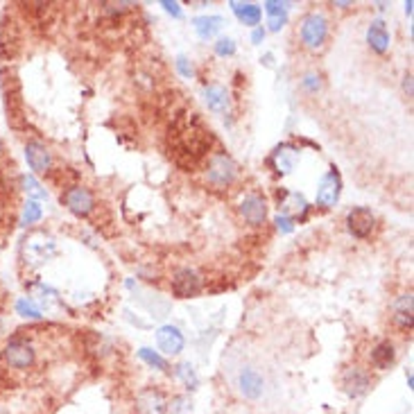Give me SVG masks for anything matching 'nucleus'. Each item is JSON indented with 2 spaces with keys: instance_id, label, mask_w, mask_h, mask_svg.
<instances>
[{
  "instance_id": "f257e3e1",
  "label": "nucleus",
  "mask_w": 414,
  "mask_h": 414,
  "mask_svg": "<svg viewBox=\"0 0 414 414\" xmlns=\"http://www.w3.org/2000/svg\"><path fill=\"white\" fill-rule=\"evenodd\" d=\"M225 373L240 396L251 403L265 401L276 389L272 369H267L258 358L249 356L245 351L229 353V358H225Z\"/></svg>"
},
{
  "instance_id": "f03ea898",
  "label": "nucleus",
  "mask_w": 414,
  "mask_h": 414,
  "mask_svg": "<svg viewBox=\"0 0 414 414\" xmlns=\"http://www.w3.org/2000/svg\"><path fill=\"white\" fill-rule=\"evenodd\" d=\"M299 36H301V44H304L308 50H319L321 46L326 44V39H328V21H326V16L319 14V12L308 14L304 21H301Z\"/></svg>"
},
{
  "instance_id": "7ed1b4c3",
  "label": "nucleus",
  "mask_w": 414,
  "mask_h": 414,
  "mask_svg": "<svg viewBox=\"0 0 414 414\" xmlns=\"http://www.w3.org/2000/svg\"><path fill=\"white\" fill-rule=\"evenodd\" d=\"M206 177H208V184L215 186V188H227V186H231L236 181V177H238L236 161L231 159L229 154H215V156H211L208 168H206Z\"/></svg>"
},
{
  "instance_id": "20e7f679",
  "label": "nucleus",
  "mask_w": 414,
  "mask_h": 414,
  "mask_svg": "<svg viewBox=\"0 0 414 414\" xmlns=\"http://www.w3.org/2000/svg\"><path fill=\"white\" fill-rule=\"evenodd\" d=\"M3 358H5V362L12 369L23 371V369H29L34 365L36 351H34L32 345H29V342H25L21 338H14V340L7 342V347L3 351Z\"/></svg>"
},
{
  "instance_id": "39448f33",
  "label": "nucleus",
  "mask_w": 414,
  "mask_h": 414,
  "mask_svg": "<svg viewBox=\"0 0 414 414\" xmlns=\"http://www.w3.org/2000/svg\"><path fill=\"white\" fill-rule=\"evenodd\" d=\"M62 201L66 204V208L70 211V213H75L79 218H86L91 211L95 208V197L84 186H70L62 195Z\"/></svg>"
},
{
  "instance_id": "423d86ee",
  "label": "nucleus",
  "mask_w": 414,
  "mask_h": 414,
  "mask_svg": "<svg viewBox=\"0 0 414 414\" xmlns=\"http://www.w3.org/2000/svg\"><path fill=\"white\" fill-rule=\"evenodd\" d=\"M340 193H342V177L335 168H330L328 173L321 177L319 186H317V204L321 208H333L338 204L340 199Z\"/></svg>"
},
{
  "instance_id": "0eeeda50",
  "label": "nucleus",
  "mask_w": 414,
  "mask_h": 414,
  "mask_svg": "<svg viewBox=\"0 0 414 414\" xmlns=\"http://www.w3.org/2000/svg\"><path fill=\"white\" fill-rule=\"evenodd\" d=\"M371 387V378L367 369L362 367H349L342 373V389H345L347 396L351 399H360L362 394H367V389Z\"/></svg>"
},
{
  "instance_id": "6e6552de",
  "label": "nucleus",
  "mask_w": 414,
  "mask_h": 414,
  "mask_svg": "<svg viewBox=\"0 0 414 414\" xmlns=\"http://www.w3.org/2000/svg\"><path fill=\"white\" fill-rule=\"evenodd\" d=\"M373 225H376V218L365 206H358L347 213V229L353 238H367L373 231Z\"/></svg>"
},
{
  "instance_id": "1a4fd4ad",
  "label": "nucleus",
  "mask_w": 414,
  "mask_h": 414,
  "mask_svg": "<svg viewBox=\"0 0 414 414\" xmlns=\"http://www.w3.org/2000/svg\"><path fill=\"white\" fill-rule=\"evenodd\" d=\"M201 290V279L195 269H179L173 276V292L177 299H190Z\"/></svg>"
},
{
  "instance_id": "9d476101",
  "label": "nucleus",
  "mask_w": 414,
  "mask_h": 414,
  "mask_svg": "<svg viewBox=\"0 0 414 414\" xmlns=\"http://www.w3.org/2000/svg\"><path fill=\"white\" fill-rule=\"evenodd\" d=\"M156 345H159L161 351L168 353V356H179L186 347V338L177 326L166 324V326H161L156 330Z\"/></svg>"
},
{
  "instance_id": "9b49d317",
  "label": "nucleus",
  "mask_w": 414,
  "mask_h": 414,
  "mask_svg": "<svg viewBox=\"0 0 414 414\" xmlns=\"http://www.w3.org/2000/svg\"><path fill=\"white\" fill-rule=\"evenodd\" d=\"M25 161L36 175H46L50 166H53V154H50V149L44 143L29 140V143L25 145Z\"/></svg>"
},
{
  "instance_id": "f8f14e48",
  "label": "nucleus",
  "mask_w": 414,
  "mask_h": 414,
  "mask_svg": "<svg viewBox=\"0 0 414 414\" xmlns=\"http://www.w3.org/2000/svg\"><path fill=\"white\" fill-rule=\"evenodd\" d=\"M240 215L245 218L251 227L262 225L267 218V201L256 193L245 195V199L240 201Z\"/></svg>"
},
{
  "instance_id": "ddd939ff",
  "label": "nucleus",
  "mask_w": 414,
  "mask_h": 414,
  "mask_svg": "<svg viewBox=\"0 0 414 414\" xmlns=\"http://www.w3.org/2000/svg\"><path fill=\"white\" fill-rule=\"evenodd\" d=\"M367 44L378 55H385L389 50V29L380 18L378 21H371V25L367 27Z\"/></svg>"
},
{
  "instance_id": "4468645a",
  "label": "nucleus",
  "mask_w": 414,
  "mask_h": 414,
  "mask_svg": "<svg viewBox=\"0 0 414 414\" xmlns=\"http://www.w3.org/2000/svg\"><path fill=\"white\" fill-rule=\"evenodd\" d=\"M269 161L276 166V173L279 175H288V173H292V170H295L297 161H299V152L292 145H281V147H276V152L272 154Z\"/></svg>"
},
{
  "instance_id": "2eb2a0df",
  "label": "nucleus",
  "mask_w": 414,
  "mask_h": 414,
  "mask_svg": "<svg viewBox=\"0 0 414 414\" xmlns=\"http://www.w3.org/2000/svg\"><path fill=\"white\" fill-rule=\"evenodd\" d=\"M394 362H396V349H394L392 342H378L376 347L371 349V365L380 369V371H385L389 369Z\"/></svg>"
},
{
  "instance_id": "dca6fc26",
  "label": "nucleus",
  "mask_w": 414,
  "mask_h": 414,
  "mask_svg": "<svg viewBox=\"0 0 414 414\" xmlns=\"http://www.w3.org/2000/svg\"><path fill=\"white\" fill-rule=\"evenodd\" d=\"M204 100L208 109L213 111V114H225V111L229 109V93L225 86L220 84H211L204 88Z\"/></svg>"
},
{
  "instance_id": "f3484780",
  "label": "nucleus",
  "mask_w": 414,
  "mask_h": 414,
  "mask_svg": "<svg viewBox=\"0 0 414 414\" xmlns=\"http://www.w3.org/2000/svg\"><path fill=\"white\" fill-rule=\"evenodd\" d=\"M231 9H234V14L238 16V21L242 25H249V27H256L262 18V9L256 3H231Z\"/></svg>"
},
{
  "instance_id": "a211bd4d",
  "label": "nucleus",
  "mask_w": 414,
  "mask_h": 414,
  "mask_svg": "<svg viewBox=\"0 0 414 414\" xmlns=\"http://www.w3.org/2000/svg\"><path fill=\"white\" fill-rule=\"evenodd\" d=\"M412 295H401L396 299V304H394V321H396V326H401L403 330H410L412 328Z\"/></svg>"
},
{
  "instance_id": "6ab92c4d",
  "label": "nucleus",
  "mask_w": 414,
  "mask_h": 414,
  "mask_svg": "<svg viewBox=\"0 0 414 414\" xmlns=\"http://www.w3.org/2000/svg\"><path fill=\"white\" fill-rule=\"evenodd\" d=\"M166 399L161 392L154 389H147L138 396V410L143 414H163L166 412Z\"/></svg>"
},
{
  "instance_id": "aec40b11",
  "label": "nucleus",
  "mask_w": 414,
  "mask_h": 414,
  "mask_svg": "<svg viewBox=\"0 0 414 414\" xmlns=\"http://www.w3.org/2000/svg\"><path fill=\"white\" fill-rule=\"evenodd\" d=\"M193 25H195V32L199 34V39L208 41V39H213L222 29V25H225V18H222V16H197L193 21Z\"/></svg>"
},
{
  "instance_id": "412c9836",
  "label": "nucleus",
  "mask_w": 414,
  "mask_h": 414,
  "mask_svg": "<svg viewBox=\"0 0 414 414\" xmlns=\"http://www.w3.org/2000/svg\"><path fill=\"white\" fill-rule=\"evenodd\" d=\"M25 251H27V258L32 260L34 265H41V262H46L50 256L55 254V245L50 240H44V242L29 240L25 245Z\"/></svg>"
},
{
  "instance_id": "4be33fe9",
  "label": "nucleus",
  "mask_w": 414,
  "mask_h": 414,
  "mask_svg": "<svg viewBox=\"0 0 414 414\" xmlns=\"http://www.w3.org/2000/svg\"><path fill=\"white\" fill-rule=\"evenodd\" d=\"M177 378L184 382L186 389H190V392L197 389V385H199V378H197V373L190 362H181V365H177Z\"/></svg>"
},
{
  "instance_id": "5701e85b",
  "label": "nucleus",
  "mask_w": 414,
  "mask_h": 414,
  "mask_svg": "<svg viewBox=\"0 0 414 414\" xmlns=\"http://www.w3.org/2000/svg\"><path fill=\"white\" fill-rule=\"evenodd\" d=\"M138 358L143 360V362H147L149 367L159 369V371H168V362H166V358H161L159 353L152 351V349H147V347L138 349Z\"/></svg>"
},
{
  "instance_id": "b1692460",
  "label": "nucleus",
  "mask_w": 414,
  "mask_h": 414,
  "mask_svg": "<svg viewBox=\"0 0 414 414\" xmlns=\"http://www.w3.org/2000/svg\"><path fill=\"white\" fill-rule=\"evenodd\" d=\"M16 312H18V315L27 317V319H41V317H44L41 310H39V308L34 306V301L27 299V297H23V299L16 301Z\"/></svg>"
},
{
  "instance_id": "393cba45",
  "label": "nucleus",
  "mask_w": 414,
  "mask_h": 414,
  "mask_svg": "<svg viewBox=\"0 0 414 414\" xmlns=\"http://www.w3.org/2000/svg\"><path fill=\"white\" fill-rule=\"evenodd\" d=\"M23 188H25V193L29 195V197H34V199H46L48 197V193H46V188L39 184V181L34 179V177H23Z\"/></svg>"
},
{
  "instance_id": "a878e982",
  "label": "nucleus",
  "mask_w": 414,
  "mask_h": 414,
  "mask_svg": "<svg viewBox=\"0 0 414 414\" xmlns=\"http://www.w3.org/2000/svg\"><path fill=\"white\" fill-rule=\"evenodd\" d=\"M44 215V211L41 206H39V201H27L25 208H23V225L29 227V225H34V222H39Z\"/></svg>"
},
{
  "instance_id": "bb28decb",
  "label": "nucleus",
  "mask_w": 414,
  "mask_h": 414,
  "mask_svg": "<svg viewBox=\"0 0 414 414\" xmlns=\"http://www.w3.org/2000/svg\"><path fill=\"white\" fill-rule=\"evenodd\" d=\"M288 199L290 201H283V211H288V213H299V211H306V199H304V195H297V193H290L288 195Z\"/></svg>"
},
{
  "instance_id": "cd10ccee",
  "label": "nucleus",
  "mask_w": 414,
  "mask_h": 414,
  "mask_svg": "<svg viewBox=\"0 0 414 414\" xmlns=\"http://www.w3.org/2000/svg\"><path fill=\"white\" fill-rule=\"evenodd\" d=\"M215 53H218L220 57H231V55H236V41H234V39H218Z\"/></svg>"
},
{
  "instance_id": "c85d7f7f",
  "label": "nucleus",
  "mask_w": 414,
  "mask_h": 414,
  "mask_svg": "<svg viewBox=\"0 0 414 414\" xmlns=\"http://www.w3.org/2000/svg\"><path fill=\"white\" fill-rule=\"evenodd\" d=\"M166 410L170 414H186L190 410V401H188V396H175L173 403H170Z\"/></svg>"
},
{
  "instance_id": "c756f323",
  "label": "nucleus",
  "mask_w": 414,
  "mask_h": 414,
  "mask_svg": "<svg viewBox=\"0 0 414 414\" xmlns=\"http://www.w3.org/2000/svg\"><path fill=\"white\" fill-rule=\"evenodd\" d=\"M301 86H304L308 93H317V91L321 88V77L317 73H308L304 79H301Z\"/></svg>"
},
{
  "instance_id": "7c9ffc66",
  "label": "nucleus",
  "mask_w": 414,
  "mask_h": 414,
  "mask_svg": "<svg viewBox=\"0 0 414 414\" xmlns=\"http://www.w3.org/2000/svg\"><path fill=\"white\" fill-rule=\"evenodd\" d=\"M286 23H288V12H281V14L269 16V29H272V32H279V29L283 27Z\"/></svg>"
},
{
  "instance_id": "2f4dec72",
  "label": "nucleus",
  "mask_w": 414,
  "mask_h": 414,
  "mask_svg": "<svg viewBox=\"0 0 414 414\" xmlns=\"http://www.w3.org/2000/svg\"><path fill=\"white\" fill-rule=\"evenodd\" d=\"M286 7H288L286 3H276V0H267V3H265V12H267L269 16H274V14H281V12H288Z\"/></svg>"
},
{
  "instance_id": "473e14b6",
  "label": "nucleus",
  "mask_w": 414,
  "mask_h": 414,
  "mask_svg": "<svg viewBox=\"0 0 414 414\" xmlns=\"http://www.w3.org/2000/svg\"><path fill=\"white\" fill-rule=\"evenodd\" d=\"M276 227L283 231V234H290L292 229H295V222H292V218H288L286 213L276 218Z\"/></svg>"
},
{
  "instance_id": "72a5a7b5",
  "label": "nucleus",
  "mask_w": 414,
  "mask_h": 414,
  "mask_svg": "<svg viewBox=\"0 0 414 414\" xmlns=\"http://www.w3.org/2000/svg\"><path fill=\"white\" fill-rule=\"evenodd\" d=\"M177 68H179V73L184 75V77H190V75H193V66L188 64L186 57H179V59H177Z\"/></svg>"
},
{
  "instance_id": "f704fd0d",
  "label": "nucleus",
  "mask_w": 414,
  "mask_h": 414,
  "mask_svg": "<svg viewBox=\"0 0 414 414\" xmlns=\"http://www.w3.org/2000/svg\"><path fill=\"white\" fill-rule=\"evenodd\" d=\"M161 5H163V7H166V12H168V14H173L175 18H181V16H184V12H181L179 3H170V0H163V3H161Z\"/></svg>"
},
{
  "instance_id": "c9c22d12",
  "label": "nucleus",
  "mask_w": 414,
  "mask_h": 414,
  "mask_svg": "<svg viewBox=\"0 0 414 414\" xmlns=\"http://www.w3.org/2000/svg\"><path fill=\"white\" fill-rule=\"evenodd\" d=\"M403 91H406V95L412 98V75L406 73V77H403Z\"/></svg>"
},
{
  "instance_id": "e433bc0d",
  "label": "nucleus",
  "mask_w": 414,
  "mask_h": 414,
  "mask_svg": "<svg viewBox=\"0 0 414 414\" xmlns=\"http://www.w3.org/2000/svg\"><path fill=\"white\" fill-rule=\"evenodd\" d=\"M262 39H265V29H262V27H256L254 29V34H251V44H260L262 41Z\"/></svg>"
},
{
  "instance_id": "4c0bfd02",
  "label": "nucleus",
  "mask_w": 414,
  "mask_h": 414,
  "mask_svg": "<svg viewBox=\"0 0 414 414\" xmlns=\"http://www.w3.org/2000/svg\"><path fill=\"white\" fill-rule=\"evenodd\" d=\"M5 330H7V326H5V321H3V319H0V338H3V335H5Z\"/></svg>"
},
{
  "instance_id": "58836bf2",
  "label": "nucleus",
  "mask_w": 414,
  "mask_h": 414,
  "mask_svg": "<svg viewBox=\"0 0 414 414\" xmlns=\"http://www.w3.org/2000/svg\"><path fill=\"white\" fill-rule=\"evenodd\" d=\"M406 376H408V385L412 387V385H414V378H412V371H410V369H408V373H406Z\"/></svg>"
},
{
  "instance_id": "ea45409f",
  "label": "nucleus",
  "mask_w": 414,
  "mask_h": 414,
  "mask_svg": "<svg viewBox=\"0 0 414 414\" xmlns=\"http://www.w3.org/2000/svg\"><path fill=\"white\" fill-rule=\"evenodd\" d=\"M406 14H408V16L412 14V0H408V3H406Z\"/></svg>"
},
{
  "instance_id": "a19ab883",
  "label": "nucleus",
  "mask_w": 414,
  "mask_h": 414,
  "mask_svg": "<svg viewBox=\"0 0 414 414\" xmlns=\"http://www.w3.org/2000/svg\"><path fill=\"white\" fill-rule=\"evenodd\" d=\"M0 154H3V138H0Z\"/></svg>"
},
{
  "instance_id": "79ce46f5",
  "label": "nucleus",
  "mask_w": 414,
  "mask_h": 414,
  "mask_svg": "<svg viewBox=\"0 0 414 414\" xmlns=\"http://www.w3.org/2000/svg\"><path fill=\"white\" fill-rule=\"evenodd\" d=\"M0 215H3V201H0Z\"/></svg>"
},
{
  "instance_id": "37998d69",
  "label": "nucleus",
  "mask_w": 414,
  "mask_h": 414,
  "mask_svg": "<svg viewBox=\"0 0 414 414\" xmlns=\"http://www.w3.org/2000/svg\"><path fill=\"white\" fill-rule=\"evenodd\" d=\"M0 414H5V412H3V410H0Z\"/></svg>"
}]
</instances>
